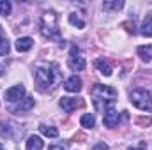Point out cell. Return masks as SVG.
I'll return each mask as SVG.
<instances>
[{
    "instance_id": "obj_2",
    "label": "cell",
    "mask_w": 152,
    "mask_h": 150,
    "mask_svg": "<svg viewBox=\"0 0 152 150\" xmlns=\"http://www.w3.org/2000/svg\"><path fill=\"white\" fill-rule=\"evenodd\" d=\"M115 99H117V90L108 85H96L92 88V103L97 111L112 110Z\"/></svg>"
},
{
    "instance_id": "obj_17",
    "label": "cell",
    "mask_w": 152,
    "mask_h": 150,
    "mask_svg": "<svg viewBox=\"0 0 152 150\" xmlns=\"http://www.w3.org/2000/svg\"><path fill=\"white\" fill-rule=\"evenodd\" d=\"M0 55H4V57L9 55V41H7V37H5L2 27H0Z\"/></svg>"
},
{
    "instance_id": "obj_10",
    "label": "cell",
    "mask_w": 152,
    "mask_h": 150,
    "mask_svg": "<svg viewBox=\"0 0 152 150\" xmlns=\"http://www.w3.org/2000/svg\"><path fill=\"white\" fill-rule=\"evenodd\" d=\"M103 122H104V125L106 127H115L117 124H118V111H115L113 108L112 110H108V111H104V117H103Z\"/></svg>"
},
{
    "instance_id": "obj_27",
    "label": "cell",
    "mask_w": 152,
    "mask_h": 150,
    "mask_svg": "<svg viewBox=\"0 0 152 150\" xmlns=\"http://www.w3.org/2000/svg\"><path fill=\"white\" fill-rule=\"evenodd\" d=\"M4 71H5V69H4V67H2V66H0V76L4 74Z\"/></svg>"
},
{
    "instance_id": "obj_14",
    "label": "cell",
    "mask_w": 152,
    "mask_h": 150,
    "mask_svg": "<svg viewBox=\"0 0 152 150\" xmlns=\"http://www.w3.org/2000/svg\"><path fill=\"white\" fill-rule=\"evenodd\" d=\"M42 147H44V141L39 136H30L27 140V150H42Z\"/></svg>"
},
{
    "instance_id": "obj_26",
    "label": "cell",
    "mask_w": 152,
    "mask_h": 150,
    "mask_svg": "<svg viewBox=\"0 0 152 150\" xmlns=\"http://www.w3.org/2000/svg\"><path fill=\"white\" fill-rule=\"evenodd\" d=\"M50 150H64V147H50Z\"/></svg>"
},
{
    "instance_id": "obj_4",
    "label": "cell",
    "mask_w": 152,
    "mask_h": 150,
    "mask_svg": "<svg viewBox=\"0 0 152 150\" xmlns=\"http://www.w3.org/2000/svg\"><path fill=\"white\" fill-rule=\"evenodd\" d=\"M129 101L133 103V106H136L142 111H151L152 110V95H151V92L145 90V88L133 90L131 95H129Z\"/></svg>"
},
{
    "instance_id": "obj_1",
    "label": "cell",
    "mask_w": 152,
    "mask_h": 150,
    "mask_svg": "<svg viewBox=\"0 0 152 150\" xmlns=\"http://www.w3.org/2000/svg\"><path fill=\"white\" fill-rule=\"evenodd\" d=\"M60 76H62L60 67L55 62H41L34 69V79L41 92L51 90L60 81Z\"/></svg>"
},
{
    "instance_id": "obj_16",
    "label": "cell",
    "mask_w": 152,
    "mask_h": 150,
    "mask_svg": "<svg viewBox=\"0 0 152 150\" xmlns=\"http://www.w3.org/2000/svg\"><path fill=\"white\" fill-rule=\"evenodd\" d=\"M103 7H104V11H120L124 7V2L122 0H106L103 4Z\"/></svg>"
},
{
    "instance_id": "obj_24",
    "label": "cell",
    "mask_w": 152,
    "mask_h": 150,
    "mask_svg": "<svg viewBox=\"0 0 152 150\" xmlns=\"http://www.w3.org/2000/svg\"><path fill=\"white\" fill-rule=\"evenodd\" d=\"M127 150H147V145L142 141V143H138V145H133V147H129Z\"/></svg>"
},
{
    "instance_id": "obj_28",
    "label": "cell",
    "mask_w": 152,
    "mask_h": 150,
    "mask_svg": "<svg viewBox=\"0 0 152 150\" xmlns=\"http://www.w3.org/2000/svg\"><path fill=\"white\" fill-rule=\"evenodd\" d=\"M0 150H4V149H2V147H0Z\"/></svg>"
},
{
    "instance_id": "obj_21",
    "label": "cell",
    "mask_w": 152,
    "mask_h": 150,
    "mask_svg": "<svg viewBox=\"0 0 152 150\" xmlns=\"http://www.w3.org/2000/svg\"><path fill=\"white\" fill-rule=\"evenodd\" d=\"M11 2H7V0H2L0 2V14H4V16H7V14H11Z\"/></svg>"
},
{
    "instance_id": "obj_8",
    "label": "cell",
    "mask_w": 152,
    "mask_h": 150,
    "mask_svg": "<svg viewBox=\"0 0 152 150\" xmlns=\"http://www.w3.org/2000/svg\"><path fill=\"white\" fill-rule=\"evenodd\" d=\"M34 108V97H23L16 106H11V111L12 113H25L30 111Z\"/></svg>"
},
{
    "instance_id": "obj_13",
    "label": "cell",
    "mask_w": 152,
    "mask_h": 150,
    "mask_svg": "<svg viewBox=\"0 0 152 150\" xmlns=\"http://www.w3.org/2000/svg\"><path fill=\"white\" fill-rule=\"evenodd\" d=\"M32 44H34V41H32L30 37H20L18 41H16V44H14V46H16V50H18V51H21V53H23V51H28V50L32 48Z\"/></svg>"
},
{
    "instance_id": "obj_6",
    "label": "cell",
    "mask_w": 152,
    "mask_h": 150,
    "mask_svg": "<svg viewBox=\"0 0 152 150\" xmlns=\"http://www.w3.org/2000/svg\"><path fill=\"white\" fill-rule=\"evenodd\" d=\"M25 97V87L23 85H14L5 90V101L9 103H20Z\"/></svg>"
},
{
    "instance_id": "obj_15",
    "label": "cell",
    "mask_w": 152,
    "mask_h": 150,
    "mask_svg": "<svg viewBox=\"0 0 152 150\" xmlns=\"http://www.w3.org/2000/svg\"><path fill=\"white\" fill-rule=\"evenodd\" d=\"M140 34L145 37H152V16H147L143 25L140 27Z\"/></svg>"
},
{
    "instance_id": "obj_3",
    "label": "cell",
    "mask_w": 152,
    "mask_h": 150,
    "mask_svg": "<svg viewBox=\"0 0 152 150\" xmlns=\"http://www.w3.org/2000/svg\"><path fill=\"white\" fill-rule=\"evenodd\" d=\"M41 34L48 39H58V16L55 11H44L41 16Z\"/></svg>"
},
{
    "instance_id": "obj_7",
    "label": "cell",
    "mask_w": 152,
    "mask_h": 150,
    "mask_svg": "<svg viewBox=\"0 0 152 150\" xmlns=\"http://www.w3.org/2000/svg\"><path fill=\"white\" fill-rule=\"evenodd\" d=\"M80 106H83V101L78 99V97H62L60 99V108L66 113L75 111L76 108H80Z\"/></svg>"
},
{
    "instance_id": "obj_23",
    "label": "cell",
    "mask_w": 152,
    "mask_h": 150,
    "mask_svg": "<svg viewBox=\"0 0 152 150\" xmlns=\"http://www.w3.org/2000/svg\"><path fill=\"white\" fill-rule=\"evenodd\" d=\"M92 150H110V147H108L104 141H99V143H96V145H94V149H92Z\"/></svg>"
},
{
    "instance_id": "obj_18",
    "label": "cell",
    "mask_w": 152,
    "mask_h": 150,
    "mask_svg": "<svg viewBox=\"0 0 152 150\" xmlns=\"http://www.w3.org/2000/svg\"><path fill=\"white\" fill-rule=\"evenodd\" d=\"M39 131H41V134H44V136H48V138H57V136H58V131H57L55 127H51V125L41 124V125H39Z\"/></svg>"
},
{
    "instance_id": "obj_20",
    "label": "cell",
    "mask_w": 152,
    "mask_h": 150,
    "mask_svg": "<svg viewBox=\"0 0 152 150\" xmlns=\"http://www.w3.org/2000/svg\"><path fill=\"white\" fill-rule=\"evenodd\" d=\"M69 23L75 25V27H78V28H83V27H85V21L80 18L78 12H71V14H69Z\"/></svg>"
},
{
    "instance_id": "obj_25",
    "label": "cell",
    "mask_w": 152,
    "mask_h": 150,
    "mask_svg": "<svg viewBox=\"0 0 152 150\" xmlns=\"http://www.w3.org/2000/svg\"><path fill=\"white\" fill-rule=\"evenodd\" d=\"M136 122H138V124H143V125H145V124H147V125H149V124H151L152 120H151V118H138V120H136Z\"/></svg>"
},
{
    "instance_id": "obj_22",
    "label": "cell",
    "mask_w": 152,
    "mask_h": 150,
    "mask_svg": "<svg viewBox=\"0 0 152 150\" xmlns=\"http://www.w3.org/2000/svg\"><path fill=\"white\" fill-rule=\"evenodd\" d=\"M124 27H126V30H127V32H131V34H134V32H136V25H134V23H131V21H126V23H124Z\"/></svg>"
},
{
    "instance_id": "obj_12",
    "label": "cell",
    "mask_w": 152,
    "mask_h": 150,
    "mask_svg": "<svg viewBox=\"0 0 152 150\" xmlns=\"http://www.w3.org/2000/svg\"><path fill=\"white\" fill-rule=\"evenodd\" d=\"M138 57H140L143 62H152V44L138 46Z\"/></svg>"
},
{
    "instance_id": "obj_5",
    "label": "cell",
    "mask_w": 152,
    "mask_h": 150,
    "mask_svg": "<svg viewBox=\"0 0 152 150\" xmlns=\"http://www.w3.org/2000/svg\"><path fill=\"white\" fill-rule=\"evenodd\" d=\"M69 67L73 69V71H83L85 67H87V62H85V57L81 55V51H80V48H76L73 46L71 48V51H69Z\"/></svg>"
},
{
    "instance_id": "obj_11",
    "label": "cell",
    "mask_w": 152,
    "mask_h": 150,
    "mask_svg": "<svg viewBox=\"0 0 152 150\" xmlns=\"http://www.w3.org/2000/svg\"><path fill=\"white\" fill-rule=\"evenodd\" d=\"M94 66L99 69V73L103 76H112V66H110V62L108 60H104V58H97L96 62H94Z\"/></svg>"
},
{
    "instance_id": "obj_19",
    "label": "cell",
    "mask_w": 152,
    "mask_h": 150,
    "mask_svg": "<svg viewBox=\"0 0 152 150\" xmlns=\"http://www.w3.org/2000/svg\"><path fill=\"white\" fill-rule=\"evenodd\" d=\"M80 122H81V125L87 127V129H92V127L96 125V118H94V115H90V113H85V115L80 118Z\"/></svg>"
},
{
    "instance_id": "obj_9",
    "label": "cell",
    "mask_w": 152,
    "mask_h": 150,
    "mask_svg": "<svg viewBox=\"0 0 152 150\" xmlns=\"http://www.w3.org/2000/svg\"><path fill=\"white\" fill-rule=\"evenodd\" d=\"M64 88L67 90V92H80L81 90V78L80 76H69L66 81H64Z\"/></svg>"
}]
</instances>
